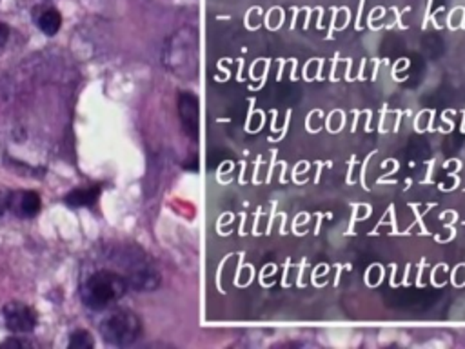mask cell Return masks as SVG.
Wrapping results in <instances>:
<instances>
[{
    "label": "cell",
    "instance_id": "3",
    "mask_svg": "<svg viewBox=\"0 0 465 349\" xmlns=\"http://www.w3.org/2000/svg\"><path fill=\"white\" fill-rule=\"evenodd\" d=\"M142 322L127 309H117L100 322V335L105 344L130 345L140 337Z\"/></svg>",
    "mask_w": 465,
    "mask_h": 349
},
{
    "label": "cell",
    "instance_id": "5",
    "mask_svg": "<svg viewBox=\"0 0 465 349\" xmlns=\"http://www.w3.org/2000/svg\"><path fill=\"white\" fill-rule=\"evenodd\" d=\"M42 200L37 191H13L8 195V209L21 219H33L41 213Z\"/></svg>",
    "mask_w": 465,
    "mask_h": 349
},
{
    "label": "cell",
    "instance_id": "10",
    "mask_svg": "<svg viewBox=\"0 0 465 349\" xmlns=\"http://www.w3.org/2000/svg\"><path fill=\"white\" fill-rule=\"evenodd\" d=\"M8 38H9V28L0 22V53L4 51L6 44H8Z\"/></svg>",
    "mask_w": 465,
    "mask_h": 349
},
{
    "label": "cell",
    "instance_id": "12",
    "mask_svg": "<svg viewBox=\"0 0 465 349\" xmlns=\"http://www.w3.org/2000/svg\"><path fill=\"white\" fill-rule=\"evenodd\" d=\"M6 345H16V348H22V345H29V344L24 340H8L6 342Z\"/></svg>",
    "mask_w": 465,
    "mask_h": 349
},
{
    "label": "cell",
    "instance_id": "11",
    "mask_svg": "<svg viewBox=\"0 0 465 349\" xmlns=\"http://www.w3.org/2000/svg\"><path fill=\"white\" fill-rule=\"evenodd\" d=\"M8 195L9 193H2V191H0V217L8 212Z\"/></svg>",
    "mask_w": 465,
    "mask_h": 349
},
{
    "label": "cell",
    "instance_id": "2",
    "mask_svg": "<svg viewBox=\"0 0 465 349\" xmlns=\"http://www.w3.org/2000/svg\"><path fill=\"white\" fill-rule=\"evenodd\" d=\"M117 260L120 262L122 269H124L122 275L127 278L130 288L140 293L157 289L158 282H160V273L157 271L153 262L144 253L137 251V249H133V251L124 249V253Z\"/></svg>",
    "mask_w": 465,
    "mask_h": 349
},
{
    "label": "cell",
    "instance_id": "9",
    "mask_svg": "<svg viewBox=\"0 0 465 349\" xmlns=\"http://www.w3.org/2000/svg\"><path fill=\"white\" fill-rule=\"evenodd\" d=\"M93 337H91L85 329H78V331H75V333L71 335V338H69V348L71 349H89L93 348Z\"/></svg>",
    "mask_w": 465,
    "mask_h": 349
},
{
    "label": "cell",
    "instance_id": "7",
    "mask_svg": "<svg viewBox=\"0 0 465 349\" xmlns=\"http://www.w3.org/2000/svg\"><path fill=\"white\" fill-rule=\"evenodd\" d=\"M98 195H100V186L77 187L71 193H68L64 200L69 207H89L97 202Z\"/></svg>",
    "mask_w": 465,
    "mask_h": 349
},
{
    "label": "cell",
    "instance_id": "1",
    "mask_svg": "<svg viewBox=\"0 0 465 349\" xmlns=\"http://www.w3.org/2000/svg\"><path fill=\"white\" fill-rule=\"evenodd\" d=\"M130 289V282L122 273L113 269H100L93 273L82 286V302L93 311H102L117 304Z\"/></svg>",
    "mask_w": 465,
    "mask_h": 349
},
{
    "label": "cell",
    "instance_id": "4",
    "mask_svg": "<svg viewBox=\"0 0 465 349\" xmlns=\"http://www.w3.org/2000/svg\"><path fill=\"white\" fill-rule=\"evenodd\" d=\"M4 321L11 333L26 335L37 325V313L22 302H9L4 308Z\"/></svg>",
    "mask_w": 465,
    "mask_h": 349
},
{
    "label": "cell",
    "instance_id": "8",
    "mask_svg": "<svg viewBox=\"0 0 465 349\" xmlns=\"http://www.w3.org/2000/svg\"><path fill=\"white\" fill-rule=\"evenodd\" d=\"M35 22H37L38 28L42 29V33L53 37V35H57L58 29H61L62 16L55 8H46L38 13V16H35Z\"/></svg>",
    "mask_w": 465,
    "mask_h": 349
},
{
    "label": "cell",
    "instance_id": "6",
    "mask_svg": "<svg viewBox=\"0 0 465 349\" xmlns=\"http://www.w3.org/2000/svg\"><path fill=\"white\" fill-rule=\"evenodd\" d=\"M178 113L187 137L199 138V98L189 91L178 95Z\"/></svg>",
    "mask_w": 465,
    "mask_h": 349
}]
</instances>
